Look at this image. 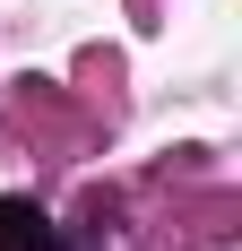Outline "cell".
<instances>
[{
    "mask_svg": "<svg viewBox=\"0 0 242 251\" xmlns=\"http://www.w3.org/2000/svg\"><path fill=\"white\" fill-rule=\"evenodd\" d=\"M0 251H61L52 217L26 200V191H0Z\"/></svg>",
    "mask_w": 242,
    "mask_h": 251,
    "instance_id": "6da1fadb",
    "label": "cell"
}]
</instances>
